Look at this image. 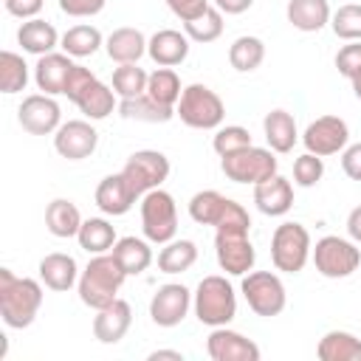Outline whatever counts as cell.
I'll list each match as a JSON object with an SVG mask.
<instances>
[{
  "mask_svg": "<svg viewBox=\"0 0 361 361\" xmlns=\"http://www.w3.org/2000/svg\"><path fill=\"white\" fill-rule=\"evenodd\" d=\"M42 307V285L31 276H17L11 268H0V316L6 327H31Z\"/></svg>",
  "mask_w": 361,
  "mask_h": 361,
  "instance_id": "cell-1",
  "label": "cell"
},
{
  "mask_svg": "<svg viewBox=\"0 0 361 361\" xmlns=\"http://www.w3.org/2000/svg\"><path fill=\"white\" fill-rule=\"evenodd\" d=\"M124 279H127V271L118 265L113 251L93 254V259L85 265V271L79 274V282H76L82 305H87L93 310L107 307L113 299H118V288L124 285Z\"/></svg>",
  "mask_w": 361,
  "mask_h": 361,
  "instance_id": "cell-2",
  "label": "cell"
},
{
  "mask_svg": "<svg viewBox=\"0 0 361 361\" xmlns=\"http://www.w3.org/2000/svg\"><path fill=\"white\" fill-rule=\"evenodd\" d=\"M192 307L200 324L226 327L237 316V293L226 276H203L197 290L192 293Z\"/></svg>",
  "mask_w": 361,
  "mask_h": 361,
  "instance_id": "cell-3",
  "label": "cell"
},
{
  "mask_svg": "<svg viewBox=\"0 0 361 361\" xmlns=\"http://www.w3.org/2000/svg\"><path fill=\"white\" fill-rule=\"evenodd\" d=\"M175 116H180V121L192 130H217L226 118V104L209 85L195 82L183 87L175 104Z\"/></svg>",
  "mask_w": 361,
  "mask_h": 361,
  "instance_id": "cell-4",
  "label": "cell"
},
{
  "mask_svg": "<svg viewBox=\"0 0 361 361\" xmlns=\"http://www.w3.org/2000/svg\"><path fill=\"white\" fill-rule=\"evenodd\" d=\"M313 243L302 223H279L271 237V262L282 274H299L310 259Z\"/></svg>",
  "mask_w": 361,
  "mask_h": 361,
  "instance_id": "cell-5",
  "label": "cell"
},
{
  "mask_svg": "<svg viewBox=\"0 0 361 361\" xmlns=\"http://www.w3.org/2000/svg\"><path fill=\"white\" fill-rule=\"evenodd\" d=\"M141 231L149 243H158V245L175 240V234H178L175 197L169 192H164L161 186L141 197Z\"/></svg>",
  "mask_w": 361,
  "mask_h": 361,
  "instance_id": "cell-6",
  "label": "cell"
},
{
  "mask_svg": "<svg viewBox=\"0 0 361 361\" xmlns=\"http://www.w3.org/2000/svg\"><path fill=\"white\" fill-rule=\"evenodd\" d=\"M276 158H274V149L268 147H245V149H240V152H231V155H226V158H220V169H223V175L228 178V180H234V183H251V186H257V183H262V180H268V178H274L276 175Z\"/></svg>",
  "mask_w": 361,
  "mask_h": 361,
  "instance_id": "cell-7",
  "label": "cell"
},
{
  "mask_svg": "<svg viewBox=\"0 0 361 361\" xmlns=\"http://www.w3.org/2000/svg\"><path fill=\"white\" fill-rule=\"evenodd\" d=\"M310 257H313L316 271L327 279H344L361 265V251L355 248V240H344L336 234L316 240Z\"/></svg>",
  "mask_w": 361,
  "mask_h": 361,
  "instance_id": "cell-8",
  "label": "cell"
},
{
  "mask_svg": "<svg viewBox=\"0 0 361 361\" xmlns=\"http://www.w3.org/2000/svg\"><path fill=\"white\" fill-rule=\"evenodd\" d=\"M248 307L262 316V319H271V316H279L288 305V293H285V285L276 274L271 271H248L243 276V285H240Z\"/></svg>",
  "mask_w": 361,
  "mask_h": 361,
  "instance_id": "cell-9",
  "label": "cell"
},
{
  "mask_svg": "<svg viewBox=\"0 0 361 361\" xmlns=\"http://www.w3.org/2000/svg\"><path fill=\"white\" fill-rule=\"evenodd\" d=\"M169 158L161 149H138L127 158L124 164V178L130 180V186L135 189L138 197H144L147 192L158 189L166 178H169Z\"/></svg>",
  "mask_w": 361,
  "mask_h": 361,
  "instance_id": "cell-10",
  "label": "cell"
},
{
  "mask_svg": "<svg viewBox=\"0 0 361 361\" xmlns=\"http://www.w3.org/2000/svg\"><path fill=\"white\" fill-rule=\"evenodd\" d=\"M347 141H350V127H347V121L341 116H319L302 133L305 149L319 155V158L341 152L347 147Z\"/></svg>",
  "mask_w": 361,
  "mask_h": 361,
  "instance_id": "cell-11",
  "label": "cell"
},
{
  "mask_svg": "<svg viewBox=\"0 0 361 361\" xmlns=\"http://www.w3.org/2000/svg\"><path fill=\"white\" fill-rule=\"evenodd\" d=\"M17 121L31 135H51L62 124V110L54 102V96H48V93H31V96L23 99V104L17 110Z\"/></svg>",
  "mask_w": 361,
  "mask_h": 361,
  "instance_id": "cell-12",
  "label": "cell"
},
{
  "mask_svg": "<svg viewBox=\"0 0 361 361\" xmlns=\"http://www.w3.org/2000/svg\"><path fill=\"white\" fill-rule=\"evenodd\" d=\"M192 307V293L180 282L161 285L149 299V319L158 327H178Z\"/></svg>",
  "mask_w": 361,
  "mask_h": 361,
  "instance_id": "cell-13",
  "label": "cell"
},
{
  "mask_svg": "<svg viewBox=\"0 0 361 361\" xmlns=\"http://www.w3.org/2000/svg\"><path fill=\"white\" fill-rule=\"evenodd\" d=\"M214 257H217V265L231 276H245L248 271H254V262H257V251L248 234H231V231L214 234Z\"/></svg>",
  "mask_w": 361,
  "mask_h": 361,
  "instance_id": "cell-14",
  "label": "cell"
},
{
  "mask_svg": "<svg viewBox=\"0 0 361 361\" xmlns=\"http://www.w3.org/2000/svg\"><path fill=\"white\" fill-rule=\"evenodd\" d=\"M99 147V133L90 121L85 118H73V121H65L59 124V130L54 133V149L68 158V161H82V158H90Z\"/></svg>",
  "mask_w": 361,
  "mask_h": 361,
  "instance_id": "cell-15",
  "label": "cell"
},
{
  "mask_svg": "<svg viewBox=\"0 0 361 361\" xmlns=\"http://www.w3.org/2000/svg\"><path fill=\"white\" fill-rule=\"evenodd\" d=\"M206 353L212 361H259V347L245 338L237 330L226 327H212L209 338H206Z\"/></svg>",
  "mask_w": 361,
  "mask_h": 361,
  "instance_id": "cell-16",
  "label": "cell"
},
{
  "mask_svg": "<svg viewBox=\"0 0 361 361\" xmlns=\"http://www.w3.org/2000/svg\"><path fill=\"white\" fill-rule=\"evenodd\" d=\"M138 200L135 189L130 186V180L124 178V172H116V175H107L99 180L96 186V206L110 214V217H121L133 209V203Z\"/></svg>",
  "mask_w": 361,
  "mask_h": 361,
  "instance_id": "cell-17",
  "label": "cell"
},
{
  "mask_svg": "<svg viewBox=\"0 0 361 361\" xmlns=\"http://www.w3.org/2000/svg\"><path fill=\"white\" fill-rule=\"evenodd\" d=\"M133 324V307L124 299H113L107 307L96 310L93 316V336L102 344H118Z\"/></svg>",
  "mask_w": 361,
  "mask_h": 361,
  "instance_id": "cell-18",
  "label": "cell"
},
{
  "mask_svg": "<svg viewBox=\"0 0 361 361\" xmlns=\"http://www.w3.org/2000/svg\"><path fill=\"white\" fill-rule=\"evenodd\" d=\"M189 37L186 31H175V28H161L149 37L147 42V54L155 65L161 68H175L189 56Z\"/></svg>",
  "mask_w": 361,
  "mask_h": 361,
  "instance_id": "cell-19",
  "label": "cell"
},
{
  "mask_svg": "<svg viewBox=\"0 0 361 361\" xmlns=\"http://www.w3.org/2000/svg\"><path fill=\"white\" fill-rule=\"evenodd\" d=\"M73 65H76V62H73L68 54L51 51V54H45V56H39L37 65H34V82H37V87H39L42 93H48V96L65 93V82H68Z\"/></svg>",
  "mask_w": 361,
  "mask_h": 361,
  "instance_id": "cell-20",
  "label": "cell"
},
{
  "mask_svg": "<svg viewBox=\"0 0 361 361\" xmlns=\"http://www.w3.org/2000/svg\"><path fill=\"white\" fill-rule=\"evenodd\" d=\"M254 203H257V209H259L262 214H268V217H282V214H288L290 206H293V186H290V180L276 172L274 178L257 183V186H254Z\"/></svg>",
  "mask_w": 361,
  "mask_h": 361,
  "instance_id": "cell-21",
  "label": "cell"
},
{
  "mask_svg": "<svg viewBox=\"0 0 361 361\" xmlns=\"http://www.w3.org/2000/svg\"><path fill=\"white\" fill-rule=\"evenodd\" d=\"M39 279H42V285L45 288H51V290H71L76 282H79V265H76V259L71 257V254H62V251H54V254H45L42 259H39Z\"/></svg>",
  "mask_w": 361,
  "mask_h": 361,
  "instance_id": "cell-22",
  "label": "cell"
},
{
  "mask_svg": "<svg viewBox=\"0 0 361 361\" xmlns=\"http://www.w3.org/2000/svg\"><path fill=\"white\" fill-rule=\"evenodd\" d=\"M147 37L138 31V28H130V25H121L116 31L107 34L104 39V51L113 62L118 65H127V62H138L144 54H147Z\"/></svg>",
  "mask_w": 361,
  "mask_h": 361,
  "instance_id": "cell-23",
  "label": "cell"
},
{
  "mask_svg": "<svg viewBox=\"0 0 361 361\" xmlns=\"http://www.w3.org/2000/svg\"><path fill=\"white\" fill-rule=\"evenodd\" d=\"M285 14H288V23L296 31H305V34L322 31L333 17L327 0H288Z\"/></svg>",
  "mask_w": 361,
  "mask_h": 361,
  "instance_id": "cell-24",
  "label": "cell"
},
{
  "mask_svg": "<svg viewBox=\"0 0 361 361\" xmlns=\"http://www.w3.org/2000/svg\"><path fill=\"white\" fill-rule=\"evenodd\" d=\"M262 130H265V141L274 152H290L293 144L299 141L296 118L288 110H271L262 118Z\"/></svg>",
  "mask_w": 361,
  "mask_h": 361,
  "instance_id": "cell-25",
  "label": "cell"
},
{
  "mask_svg": "<svg viewBox=\"0 0 361 361\" xmlns=\"http://www.w3.org/2000/svg\"><path fill=\"white\" fill-rule=\"evenodd\" d=\"M17 42L23 45V51L37 54V56H45V54H51L59 45V34H56V28L51 23L39 20V17H31V20H25L20 25Z\"/></svg>",
  "mask_w": 361,
  "mask_h": 361,
  "instance_id": "cell-26",
  "label": "cell"
},
{
  "mask_svg": "<svg viewBox=\"0 0 361 361\" xmlns=\"http://www.w3.org/2000/svg\"><path fill=\"white\" fill-rule=\"evenodd\" d=\"M73 104L90 118V121H102V118H107L118 104H116V90L113 87H107L104 82H99V79H93L76 99H73Z\"/></svg>",
  "mask_w": 361,
  "mask_h": 361,
  "instance_id": "cell-27",
  "label": "cell"
},
{
  "mask_svg": "<svg viewBox=\"0 0 361 361\" xmlns=\"http://www.w3.org/2000/svg\"><path fill=\"white\" fill-rule=\"evenodd\" d=\"M113 257L127 271V276H138V274H144L152 265L149 240H141V237H121V240H116Z\"/></svg>",
  "mask_w": 361,
  "mask_h": 361,
  "instance_id": "cell-28",
  "label": "cell"
},
{
  "mask_svg": "<svg viewBox=\"0 0 361 361\" xmlns=\"http://www.w3.org/2000/svg\"><path fill=\"white\" fill-rule=\"evenodd\" d=\"M118 113L130 121H147V124H164L175 116V107H166L161 102H155L149 93L133 96V99H121L118 102Z\"/></svg>",
  "mask_w": 361,
  "mask_h": 361,
  "instance_id": "cell-29",
  "label": "cell"
},
{
  "mask_svg": "<svg viewBox=\"0 0 361 361\" xmlns=\"http://www.w3.org/2000/svg\"><path fill=\"white\" fill-rule=\"evenodd\" d=\"M231 197L220 195L217 189H203V192H195L192 200H189V217L197 223V226H220L226 209H228Z\"/></svg>",
  "mask_w": 361,
  "mask_h": 361,
  "instance_id": "cell-30",
  "label": "cell"
},
{
  "mask_svg": "<svg viewBox=\"0 0 361 361\" xmlns=\"http://www.w3.org/2000/svg\"><path fill=\"white\" fill-rule=\"evenodd\" d=\"M316 355L322 361H361V338L347 330H330L322 336Z\"/></svg>",
  "mask_w": 361,
  "mask_h": 361,
  "instance_id": "cell-31",
  "label": "cell"
},
{
  "mask_svg": "<svg viewBox=\"0 0 361 361\" xmlns=\"http://www.w3.org/2000/svg\"><path fill=\"white\" fill-rule=\"evenodd\" d=\"M45 226L54 237H76L79 228H82V214L76 209L73 200H65V197H56L48 203L45 209Z\"/></svg>",
  "mask_w": 361,
  "mask_h": 361,
  "instance_id": "cell-32",
  "label": "cell"
},
{
  "mask_svg": "<svg viewBox=\"0 0 361 361\" xmlns=\"http://www.w3.org/2000/svg\"><path fill=\"white\" fill-rule=\"evenodd\" d=\"M76 240H79V248H85L87 254H107L113 251L118 237H116V228L104 217H87L82 220Z\"/></svg>",
  "mask_w": 361,
  "mask_h": 361,
  "instance_id": "cell-33",
  "label": "cell"
},
{
  "mask_svg": "<svg viewBox=\"0 0 361 361\" xmlns=\"http://www.w3.org/2000/svg\"><path fill=\"white\" fill-rule=\"evenodd\" d=\"M104 45V37L96 25H73L62 34L59 39V48L68 54V56H76V59H85V56H93L99 48Z\"/></svg>",
  "mask_w": 361,
  "mask_h": 361,
  "instance_id": "cell-34",
  "label": "cell"
},
{
  "mask_svg": "<svg viewBox=\"0 0 361 361\" xmlns=\"http://www.w3.org/2000/svg\"><path fill=\"white\" fill-rule=\"evenodd\" d=\"M197 262V245L192 240H169L158 251V271L161 274H183Z\"/></svg>",
  "mask_w": 361,
  "mask_h": 361,
  "instance_id": "cell-35",
  "label": "cell"
},
{
  "mask_svg": "<svg viewBox=\"0 0 361 361\" xmlns=\"http://www.w3.org/2000/svg\"><path fill=\"white\" fill-rule=\"evenodd\" d=\"M262 59H265V42H262L259 37L243 34V37H237V39L231 42V48H228V62H231V68L240 71V73L257 71V68L262 65Z\"/></svg>",
  "mask_w": 361,
  "mask_h": 361,
  "instance_id": "cell-36",
  "label": "cell"
},
{
  "mask_svg": "<svg viewBox=\"0 0 361 361\" xmlns=\"http://www.w3.org/2000/svg\"><path fill=\"white\" fill-rule=\"evenodd\" d=\"M147 93L155 102H161L166 107H175L180 93H183V87H180V79H178V73L172 68H155L149 73V79H147Z\"/></svg>",
  "mask_w": 361,
  "mask_h": 361,
  "instance_id": "cell-37",
  "label": "cell"
},
{
  "mask_svg": "<svg viewBox=\"0 0 361 361\" xmlns=\"http://www.w3.org/2000/svg\"><path fill=\"white\" fill-rule=\"evenodd\" d=\"M28 85V65L14 51H0V90L3 93H20Z\"/></svg>",
  "mask_w": 361,
  "mask_h": 361,
  "instance_id": "cell-38",
  "label": "cell"
},
{
  "mask_svg": "<svg viewBox=\"0 0 361 361\" xmlns=\"http://www.w3.org/2000/svg\"><path fill=\"white\" fill-rule=\"evenodd\" d=\"M183 31L192 42H214L223 34V11L217 6H209L203 14H197L195 20L183 23Z\"/></svg>",
  "mask_w": 361,
  "mask_h": 361,
  "instance_id": "cell-39",
  "label": "cell"
},
{
  "mask_svg": "<svg viewBox=\"0 0 361 361\" xmlns=\"http://www.w3.org/2000/svg\"><path fill=\"white\" fill-rule=\"evenodd\" d=\"M147 79H149V73L144 68H138V62H127L113 71V90L121 99H133V96L147 93Z\"/></svg>",
  "mask_w": 361,
  "mask_h": 361,
  "instance_id": "cell-40",
  "label": "cell"
},
{
  "mask_svg": "<svg viewBox=\"0 0 361 361\" xmlns=\"http://www.w3.org/2000/svg\"><path fill=\"white\" fill-rule=\"evenodd\" d=\"M330 28L338 39L344 42H355L361 39V6L358 3H347V6H338L330 17Z\"/></svg>",
  "mask_w": 361,
  "mask_h": 361,
  "instance_id": "cell-41",
  "label": "cell"
},
{
  "mask_svg": "<svg viewBox=\"0 0 361 361\" xmlns=\"http://www.w3.org/2000/svg\"><path fill=\"white\" fill-rule=\"evenodd\" d=\"M254 141H251V133L245 130V127H240V124H226V127H217V133H214V138H212V147H214V152L220 155V158H226V155H231V152H240V149H245V147H251Z\"/></svg>",
  "mask_w": 361,
  "mask_h": 361,
  "instance_id": "cell-42",
  "label": "cell"
},
{
  "mask_svg": "<svg viewBox=\"0 0 361 361\" xmlns=\"http://www.w3.org/2000/svg\"><path fill=\"white\" fill-rule=\"evenodd\" d=\"M324 178V161L313 152H305L293 161V183L302 186V189H310L316 186L319 180Z\"/></svg>",
  "mask_w": 361,
  "mask_h": 361,
  "instance_id": "cell-43",
  "label": "cell"
},
{
  "mask_svg": "<svg viewBox=\"0 0 361 361\" xmlns=\"http://www.w3.org/2000/svg\"><path fill=\"white\" fill-rule=\"evenodd\" d=\"M336 68H338V73L347 76V79H355V76L361 73V39L347 42L344 48H338V54H336Z\"/></svg>",
  "mask_w": 361,
  "mask_h": 361,
  "instance_id": "cell-44",
  "label": "cell"
},
{
  "mask_svg": "<svg viewBox=\"0 0 361 361\" xmlns=\"http://www.w3.org/2000/svg\"><path fill=\"white\" fill-rule=\"evenodd\" d=\"M96 79V73L90 71V68H85V65H73V71H71V76H68V82H65V93L62 96H68L71 102L90 85Z\"/></svg>",
  "mask_w": 361,
  "mask_h": 361,
  "instance_id": "cell-45",
  "label": "cell"
},
{
  "mask_svg": "<svg viewBox=\"0 0 361 361\" xmlns=\"http://www.w3.org/2000/svg\"><path fill=\"white\" fill-rule=\"evenodd\" d=\"M104 3L107 0H59V8L68 17H93L104 8Z\"/></svg>",
  "mask_w": 361,
  "mask_h": 361,
  "instance_id": "cell-46",
  "label": "cell"
},
{
  "mask_svg": "<svg viewBox=\"0 0 361 361\" xmlns=\"http://www.w3.org/2000/svg\"><path fill=\"white\" fill-rule=\"evenodd\" d=\"M166 6L180 23H189L209 8V0H166Z\"/></svg>",
  "mask_w": 361,
  "mask_h": 361,
  "instance_id": "cell-47",
  "label": "cell"
},
{
  "mask_svg": "<svg viewBox=\"0 0 361 361\" xmlns=\"http://www.w3.org/2000/svg\"><path fill=\"white\" fill-rule=\"evenodd\" d=\"M341 169L350 180L361 183V144H350L341 149Z\"/></svg>",
  "mask_w": 361,
  "mask_h": 361,
  "instance_id": "cell-48",
  "label": "cell"
},
{
  "mask_svg": "<svg viewBox=\"0 0 361 361\" xmlns=\"http://www.w3.org/2000/svg\"><path fill=\"white\" fill-rule=\"evenodd\" d=\"M6 3V11L11 17H20V20H31L42 11V3L45 0H3Z\"/></svg>",
  "mask_w": 361,
  "mask_h": 361,
  "instance_id": "cell-49",
  "label": "cell"
},
{
  "mask_svg": "<svg viewBox=\"0 0 361 361\" xmlns=\"http://www.w3.org/2000/svg\"><path fill=\"white\" fill-rule=\"evenodd\" d=\"M214 6L223 11V14H243L254 6V0H214Z\"/></svg>",
  "mask_w": 361,
  "mask_h": 361,
  "instance_id": "cell-50",
  "label": "cell"
},
{
  "mask_svg": "<svg viewBox=\"0 0 361 361\" xmlns=\"http://www.w3.org/2000/svg\"><path fill=\"white\" fill-rule=\"evenodd\" d=\"M347 234H350V240L361 243V206H355V209L347 214Z\"/></svg>",
  "mask_w": 361,
  "mask_h": 361,
  "instance_id": "cell-51",
  "label": "cell"
},
{
  "mask_svg": "<svg viewBox=\"0 0 361 361\" xmlns=\"http://www.w3.org/2000/svg\"><path fill=\"white\" fill-rule=\"evenodd\" d=\"M158 358H172V361H183V353H178V350H152V353H149V361H158Z\"/></svg>",
  "mask_w": 361,
  "mask_h": 361,
  "instance_id": "cell-52",
  "label": "cell"
},
{
  "mask_svg": "<svg viewBox=\"0 0 361 361\" xmlns=\"http://www.w3.org/2000/svg\"><path fill=\"white\" fill-rule=\"evenodd\" d=\"M350 82H353V93H355V99L361 102V73H358L355 79H350Z\"/></svg>",
  "mask_w": 361,
  "mask_h": 361,
  "instance_id": "cell-53",
  "label": "cell"
}]
</instances>
